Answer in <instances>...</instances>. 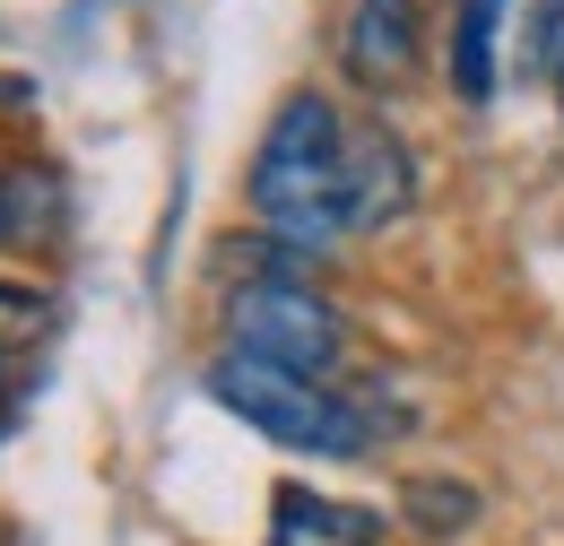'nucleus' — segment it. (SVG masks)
<instances>
[{
	"label": "nucleus",
	"instance_id": "nucleus-1",
	"mask_svg": "<svg viewBox=\"0 0 564 546\" xmlns=\"http://www.w3.org/2000/svg\"><path fill=\"white\" fill-rule=\"evenodd\" d=\"M417 200V165L400 131L348 122L330 96H286L279 122L252 148V217L286 243L373 234Z\"/></svg>",
	"mask_w": 564,
	"mask_h": 546
},
{
	"label": "nucleus",
	"instance_id": "nucleus-2",
	"mask_svg": "<svg viewBox=\"0 0 564 546\" xmlns=\"http://www.w3.org/2000/svg\"><path fill=\"white\" fill-rule=\"evenodd\" d=\"M209 400L235 408L252 434H270L286 451H313V460H356V451H373V425H382L373 400H348L339 382L261 364V356H243V347H226L209 364Z\"/></svg>",
	"mask_w": 564,
	"mask_h": 546
},
{
	"label": "nucleus",
	"instance_id": "nucleus-3",
	"mask_svg": "<svg viewBox=\"0 0 564 546\" xmlns=\"http://www.w3.org/2000/svg\"><path fill=\"white\" fill-rule=\"evenodd\" d=\"M226 321H235V347H243V356L286 364V373H313V382H330L339 356H348V321H339L313 286H286V277H243L235 304H226Z\"/></svg>",
	"mask_w": 564,
	"mask_h": 546
},
{
	"label": "nucleus",
	"instance_id": "nucleus-4",
	"mask_svg": "<svg viewBox=\"0 0 564 546\" xmlns=\"http://www.w3.org/2000/svg\"><path fill=\"white\" fill-rule=\"evenodd\" d=\"M339 62L356 87H400L417 69V0H356L348 26H339Z\"/></svg>",
	"mask_w": 564,
	"mask_h": 546
},
{
	"label": "nucleus",
	"instance_id": "nucleus-5",
	"mask_svg": "<svg viewBox=\"0 0 564 546\" xmlns=\"http://www.w3.org/2000/svg\"><path fill=\"white\" fill-rule=\"evenodd\" d=\"M270 512H279V521H270V546H382V512L330 503V494H313V485H279Z\"/></svg>",
	"mask_w": 564,
	"mask_h": 546
},
{
	"label": "nucleus",
	"instance_id": "nucleus-6",
	"mask_svg": "<svg viewBox=\"0 0 564 546\" xmlns=\"http://www.w3.org/2000/svg\"><path fill=\"white\" fill-rule=\"evenodd\" d=\"M503 9H512V0H460V18H452V87H460L469 105L495 96V35H503Z\"/></svg>",
	"mask_w": 564,
	"mask_h": 546
},
{
	"label": "nucleus",
	"instance_id": "nucleus-7",
	"mask_svg": "<svg viewBox=\"0 0 564 546\" xmlns=\"http://www.w3.org/2000/svg\"><path fill=\"white\" fill-rule=\"evenodd\" d=\"M400 512L417 521L425 538H460V529L478 521V494H469V485H443V478H417L400 494Z\"/></svg>",
	"mask_w": 564,
	"mask_h": 546
},
{
	"label": "nucleus",
	"instance_id": "nucleus-8",
	"mask_svg": "<svg viewBox=\"0 0 564 546\" xmlns=\"http://www.w3.org/2000/svg\"><path fill=\"white\" fill-rule=\"evenodd\" d=\"M35 295H18V286H0V347H18V339H35Z\"/></svg>",
	"mask_w": 564,
	"mask_h": 546
},
{
	"label": "nucleus",
	"instance_id": "nucleus-9",
	"mask_svg": "<svg viewBox=\"0 0 564 546\" xmlns=\"http://www.w3.org/2000/svg\"><path fill=\"white\" fill-rule=\"evenodd\" d=\"M18 234V200H9V174H0V243Z\"/></svg>",
	"mask_w": 564,
	"mask_h": 546
},
{
	"label": "nucleus",
	"instance_id": "nucleus-10",
	"mask_svg": "<svg viewBox=\"0 0 564 546\" xmlns=\"http://www.w3.org/2000/svg\"><path fill=\"white\" fill-rule=\"evenodd\" d=\"M547 78H556V105H564V35H556V69H547Z\"/></svg>",
	"mask_w": 564,
	"mask_h": 546
}]
</instances>
